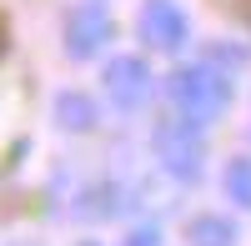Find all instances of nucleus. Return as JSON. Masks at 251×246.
I'll return each instance as SVG.
<instances>
[{
	"label": "nucleus",
	"instance_id": "nucleus-1",
	"mask_svg": "<svg viewBox=\"0 0 251 246\" xmlns=\"http://www.w3.org/2000/svg\"><path fill=\"white\" fill-rule=\"evenodd\" d=\"M166 100H171L176 116L196 121V126H211L231 106V80H226V71L216 75L211 66H176L166 75Z\"/></svg>",
	"mask_w": 251,
	"mask_h": 246
},
{
	"label": "nucleus",
	"instance_id": "nucleus-2",
	"mask_svg": "<svg viewBox=\"0 0 251 246\" xmlns=\"http://www.w3.org/2000/svg\"><path fill=\"white\" fill-rule=\"evenodd\" d=\"M151 151L161 161V171L171 176V181H191L206 171V141H201V126L196 121H186V116H166L156 121V131H151Z\"/></svg>",
	"mask_w": 251,
	"mask_h": 246
},
{
	"label": "nucleus",
	"instance_id": "nucleus-3",
	"mask_svg": "<svg viewBox=\"0 0 251 246\" xmlns=\"http://www.w3.org/2000/svg\"><path fill=\"white\" fill-rule=\"evenodd\" d=\"M136 30H141V46H151L161 55H176L186 40H191V20L176 0H146L141 15H136Z\"/></svg>",
	"mask_w": 251,
	"mask_h": 246
},
{
	"label": "nucleus",
	"instance_id": "nucleus-4",
	"mask_svg": "<svg viewBox=\"0 0 251 246\" xmlns=\"http://www.w3.org/2000/svg\"><path fill=\"white\" fill-rule=\"evenodd\" d=\"M111 35H116V20L106 5H75L66 15V55L71 60H96L100 50L111 46Z\"/></svg>",
	"mask_w": 251,
	"mask_h": 246
},
{
	"label": "nucleus",
	"instance_id": "nucleus-5",
	"mask_svg": "<svg viewBox=\"0 0 251 246\" xmlns=\"http://www.w3.org/2000/svg\"><path fill=\"white\" fill-rule=\"evenodd\" d=\"M100 91L111 96V106L136 111L146 96H151V66L141 55H111L106 71H100Z\"/></svg>",
	"mask_w": 251,
	"mask_h": 246
},
{
	"label": "nucleus",
	"instance_id": "nucleus-6",
	"mask_svg": "<svg viewBox=\"0 0 251 246\" xmlns=\"http://www.w3.org/2000/svg\"><path fill=\"white\" fill-rule=\"evenodd\" d=\"M55 126L86 136V131L100 126V106H96L86 91H60V96H55Z\"/></svg>",
	"mask_w": 251,
	"mask_h": 246
},
{
	"label": "nucleus",
	"instance_id": "nucleus-7",
	"mask_svg": "<svg viewBox=\"0 0 251 246\" xmlns=\"http://www.w3.org/2000/svg\"><path fill=\"white\" fill-rule=\"evenodd\" d=\"M241 231H236V221L231 216H221V211H201L186 221V246H236Z\"/></svg>",
	"mask_w": 251,
	"mask_h": 246
},
{
	"label": "nucleus",
	"instance_id": "nucleus-8",
	"mask_svg": "<svg viewBox=\"0 0 251 246\" xmlns=\"http://www.w3.org/2000/svg\"><path fill=\"white\" fill-rule=\"evenodd\" d=\"M221 181H226V196H231L241 211H251V156H231Z\"/></svg>",
	"mask_w": 251,
	"mask_h": 246
},
{
	"label": "nucleus",
	"instance_id": "nucleus-9",
	"mask_svg": "<svg viewBox=\"0 0 251 246\" xmlns=\"http://www.w3.org/2000/svg\"><path fill=\"white\" fill-rule=\"evenodd\" d=\"M126 246H161V231L151 226V221H146V226H136L131 236H126Z\"/></svg>",
	"mask_w": 251,
	"mask_h": 246
},
{
	"label": "nucleus",
	"instance_id": "nucleus-10",
	"mask_svg": "<svg viewBox=\"0 0 251 246\" xmlns=\"http://www.w3.org/2000/svg\"><path fill=\"white\" fill-rule=\"evenodd\" d=\"M5 46H10V40H5V25H0V55H5Z\"/></svg>",
	"mask_w": 251,
	"mask_h": 246
},
{
	"label": "nucleus",
	"instance_id": "nucleus-11",
	"mask_svg": "<svg viewBox=\"0 0 251 246\" xmlns=\"http://www.w3.org/2000/svg\"><path fill=\"white\" fill-rule=\"evenodd\" d=\"M80 246H100V241H80Z\"/></svg>",
	"mask_w": 251,
	"mask_h": 246
}]
</instances>
